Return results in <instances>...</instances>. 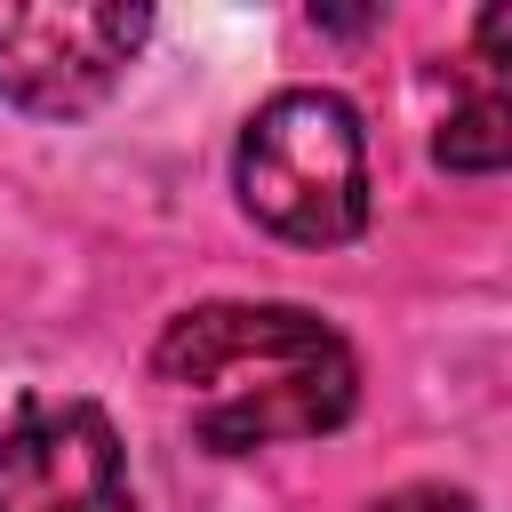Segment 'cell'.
Segmentation results:
<instances>
[{"mask_svg":"<svg viewBox=\"0 0 512 512\" xmlns=\"http://www.w3.org/2000/svg\"><path fill=\"white\" fill-rule=\"evenodd\" d=\"M152 376L192 400V440L216 456L320 440L360 408L352 344L304 304H192L160 328Z\"/></svg>","mask_w":512,"mask_h":512,"instance_id":"obj_1","label":"cell"},{"mask_svg":"<svg viewBox=\"0 0 512 512\" xmlns=\"http://www.w3.org/2000/svg\"><path fill=\"white\" fill-rule=\"evenodd\" d=\"M232 192L240 208L296 240V248H344L368 232V136L360 112L336 88H280L248 112L232 144Z\"/></svg>","mask_w":512,"mask_h":512,"instance_id":"obj_2","label":"cell"},{"mask_svg":"<svg viewBox=\"0 0 512 512\" xmlns=\"http://www.w3.org/2000/svg\"><path fill=\"white\" fill-rule=\"evenodd\" d=\"M144 40L152 8L128 0H0V96L40 120H80L120 88Z\"/></svg>","mask_w":512,"mask_h":512,"instance_id":"obj_3","label":"cell"},{"mask_svg":"<svg viewBox=\"0 0 512 512\" xmlns=\"http://www.w3.org/2000/svg\"><path fill=\"white\" fill-rule=\"evenodd\" d=\"M0 512H136L120 432L96 400H32L0 432Z\"/></svg>","mask_w":512,"mask_h":512,"instance_id":"obj_4","label":"cell"},{"mask_svg":"<svg viewBox=\"0 0 512 512\" xmlns=\"http://www.w3.org/2000/svg\"><path fill=\"white\" fill-rule=\"evenodd\" d=\"M432 160H440V168H456V176H496V168L512 160V104H504V88H496V80H488V88H472V96L440 120Z\"/></svg>","mask_w":512,"mask_h":512,"instance_id":"obj_5","label":"cell"},{"mask_svg":"<svg viewBox=\"0 0 512 512\" xmlns=\"http://www.w3.org/2000/svg\"><path fill=\"white\" fill-rule=\"evenodd\" d=\"M368 512H480L464 488H440V480H416V488H392V496H376Z\"/></svg>","mask_w":512,"mask_h":512,"instance_id":"obj_6","label":"cell"}]
</instances>
